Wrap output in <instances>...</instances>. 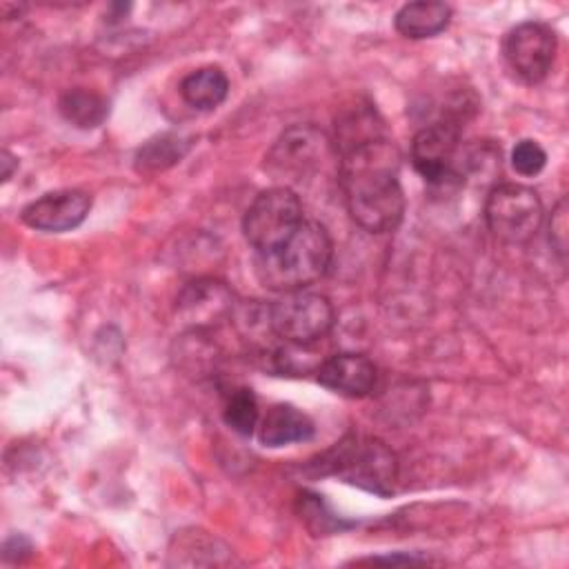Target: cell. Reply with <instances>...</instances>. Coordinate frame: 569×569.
Masks as SVG:
<instances>
[{"mask_svg":"<svg viewBox=\"0 0 569 569\" xmlns=\"http://www.w3.org/2000/svg\"><path fill=\"white\" fill-rule=\"evenodd\" d=\"M345 204L356 224L371 233L393 231L405 213L400 153L385 136L338 151Z\"/></svg>","mask_w":569,"mask_h":569,"instance_id":"obj_1","label":"cell"},{"mask_svg":"<svg viewBox=\"0 0 569 569\" xmlns=\"http://www.w3.org/2000/svg\"><path fill=\"white\" fill-rule=\"evenodd\" d=\"M331 262V238L316 220H305L296 233L271 251L256 253V276L262 287L291 293L320 280Z\"/></svg>","mask_w":569,"mask_h":569,"instance_id":"obj_2","label":"cell"},{"mask_svg":"<svg viewBox=\"0 0 569 569\" xmlns=\"http://www.w3.org/2000/svg\"><path fill=\"white\" fill-rule=\"evenodd\" d=\"M307 469L313 476H336L349 485L387 496L393 491L398 465L393 451L376 438L347 436L313 458Z\"/></svg>","mask_w":569,"mask_h":569,"instance_id":"obj_3","label":"cell"},{"mask_svg":"<svg viewBox=\"0 0 569 569\" xmlns=\"http://www.w3.org/2000/svg\"><path fill=\"white\" fill-rule=\"evenodd\" d=\"M336 153L338 149L325 131L309 124H296L282 131L273 142L264 156V169L282 182L302 184L320 173Z\"/></svg>","mask_w":569,"mask_h":569,"instance_id":"obj_4","label":"cell"},{"mask_svg":"<svg viewBox=\"0 0 569 569\" xmlns=\"http://www.w3.org/2000/svg\"><path fill=\"white\" fill-rule=\"evenodd\" d=\"M302 222L305 216L298 193L280 184L253 198L242 218V233L256 253H264L289 240Z\"/></svg>","mask_w":569,"mask_h":569,"instance_id":"obj_5","label":"cell"},{"mask_svg":"<svg viewBox=\"0 0 569 569\" xmlns=\"http://www.w3.org/2000/svg\"><path fill=\"white\" fill-rule=\"evenodd\" d=\"M542 202L531 187L502 182L496 184L485 202V220L489 231L507 244L529 242L542 224Z\"/></svg>","mask_w":569,"mask_h":569,"instance_id":"obj_6","label":"cell"},{"mask_svg":"<svg viewBox=\"0 0 569 569\" xmlns=\"http://www.w3.org/2000/svg\"><path fill=\"white\" fill-rule=\"evenodd\" d=\"M267 327L291 345H311L333 327L331 302L313 291H291L267 307Z\"/></svg>","mask_w":569,"mask_h":569,"instance_id":"obj_7","label":"cell"},{"mask_svg":"<svg viewBox=\"0 0 569 569\" xmlns=\"http://www.w3.org/2000/svg\"><path fill=\"white\" fill-rule=\"evenodd\" d=\"M460 127L453 120H438L422 127L411 142V162L429 184H449L458 178Z\"/></svg>","mask_w":569,"mask_h":569,"instance_id":"obj_8","label":"cell"},{"mask_svg":"<svg viewBox=\"0 0 569 569\" xmlns=\"http://www.w3.org/2000/svg\"><path fill=\"white\" fill-rule=\"evenodd\" d=\"M556 33L551 27L542 22H520L516 24L502 42V53L509 69L522 78L525 82L533 84L547 78L556 58Z\"/></svg>","mask_w":569,"mask_h":569,"instance_id":"obj_9","label":"cell"},{"mask_svg":"<svg viewBox=\"0 0 569 569\" xmlns=\"http://www.w3.org/2000/svg\"><path fill=\"white\" fill-rule=\"evenodd\" d=\"M91 209V196L80 189H62L44 193L31 200L20 218L27 227L47 231V233H62L71 231L84 222Z\"/></svg>","mask_w":569,"mask_h":569,"instance_id":"obj_10","label":"cell"},{"mask_svg":"<svg viewBox=\"0 0 569 569\" xmlns=\"http://www.w3.org/2000/svg\"><path fill=\"white\" fill-rule=\"evenodd\" d=\"M316 378L322 387L349 396V398H362L376 387V365L362 356V353H333L325 358L318 369Z\"/></svg>","mask_w":569,"mask_h":569,"instance_id":"obj_11","label":"cell"},{"mask_svg":"<svg viewBox=\"0 0 569 569\" xmlns=\"http://www.w3.org/2000/svg\"><path fill=\"white\" fill-rule=\"evenodd\" d=\"M231 309V291L216 280H196L187 284L178 298V311L196 327L222 320Z\"/></svg>","mask_w":569,"mask_h":569,"instance_id":"obj_12","label":"cell"},{"mask_svg":"<svg viewBox=\"0 0 569 569\" xmlns=\"http://www.w3.org/2000/svg\"><path fill=\"white\" fill-rule=\"evenodd\" d=\"M316 427L307 413L296 409L293 405H273L258 429V438L264 447H287L293 442L311 440Z\"/></svg>","mask_w":569,"mask_h":569,"instance_id":"obj_13","label":"cell"},{"mask_svg":"<svg viewBox=\"0 0 569 569\" xmlns=\"http://www.w3.org/2000/svg\"><path fill=\"white\" fill-rule=\"evenodd\" d=\"M451 20V7L445 2L436 0H418V2H407L398 9L393 24L398 33L405 38H431L447 29Z\"/></svg>","mask_w":569,"mask_h":569,"instance_id":"obj_14","label":"cell"},{"mask_svg":"<svg viewBox=\"0 0 569 569\" xmlns=\"http://www.w3.org/2000/svg\"><path fill=\"white\" fill-rule=\"evenodd\" d=\"M229 93V78L220 67H200L182 78L180 96L182 100L198 109L211 111L224 102Z\"/></svg>","mask_w":569,"mask_h":569,"instance_id":"obj_15","label":"cell"},{"mask_svg":"<svg viewBox=\"0 0 569 569\" xmlns=\"http://www.w3.org/2000/svg\"><path fill=\"white\" fill-rule=\"evenodd\" d=\"M189 149H191V138L173 131L158 133L136 151V169L144 173L164 171L178 164Z\"/></svg>","mask_w":569,"mask_h":569,"instance_id":"obj_16","label":"cell"},{"mask_svg":"<svg viewBox=\"0 0 569 569\" xmlns=\"http://www.w3.org/2000/svg\"><path fill=\"white\" fill-rule=\"evenodd\" d=\"M60 116L78 129H96L109 116V102L89 89H69L58 100Z\"/></svg>","mask_w":569,"mask_h":569,"instance_id":"obj_17","label":"cell"},{"mask_svg":"<svg viewBox=\"0 0 569 569\" xmlns=\"http://www.w3.org/2000/svg\"><path fill=\"white\" fill-rule=\"evenodd\" d=\"M260 411L251 389H236L224 405V422L240 436H251L258 425Z\"/></svg>","mask_w":569,"mask_h":569,"instance_id":"obj_18","label":"cell"},{"mask_svg":"<svg viewBox=\"0 0 569 569\" xmlns=\"http://www.w3.org/2000/svg\"><path fill=\"white\" fill-rule=\"evenodd\" d=\"M300 518L307 522V527L313 531V536H327L331 531H340L342 527H349L338 516H333L327 505L322 502V496L316 493H302L300 496Z\"/></svg>","mask_w":569,"mask_h":569,"instance_id":"obj_19","label":"cell"},{"mask_svg":"<svg viewBox=\"0 0 569 569\" xmlns=\"http://www.w3.org/2000/svg\"><path fill=\"white\" fill-rule=\"evenodd\" d=\"M547 164V151L536 142V140H520L516 142V147L511 149V167L520 173V176H538Z\"/></svg>","mask_w":569,"mask_h":569,"instance_id":"obj_20","label":"cell"},{"mask_svg":"<svg viewBox=\"0 0 569 569\" xmlns=\"http://www.w3.org/2000/svg\"><path fill=\"white\" fill-rule=\"evenodd\" d=\"M549 242L560 256H565V251H567V200L565 198L556 204V209L551 213Z\"/></svg>","mask_w":569,"mask_h":569,"instance_id":"obj_21","label":"cell"},{"mask_svg":"<svg viewBox=\"0 0 569 569\" xmlns=\"http://www.w3.org/2000/svg\"><path fill=\"white\" fill-rule=\"evenodd\" d=\"M31 551H33V547H31V542L24 538V536H11L7 542H4V558L7 560H24L27 556H31Z\"/></svg>","mask_w":569,"mask_h":569,"instance_id":"obj_22","label":"cell"},{"mask_svg":"<svg viewBox=\"0 0 569 569\" xmlns=\"http://www.w3.org/2000/svg\"><path fill=\"white\" fill-rule=\"evenodd\" d=\"M358 562H402V565H418V562H429V558L425 556H413V553H396V556H376V558H365V560H358Z\"/></svg>","mask_w":569,"mask_h":569,"instance_id":"obj_23","label":"cell"},{"mask_svg":"<svg viewBox=\"0 0 569 569\" xmlns=\"http://www.w3.org/2000/svg\"><path fill=\"white\" fill-rule=\"evenodd\" d=\"M0 162H2V180L7 182V180L11 178V173H13V169L18 167V160H16V158L4 149V151H2V160H0Z\"/></svg>","mask_w":569,"mask_h":569,"instance_id":"obj_24","label":"cell"}]
</instances>
